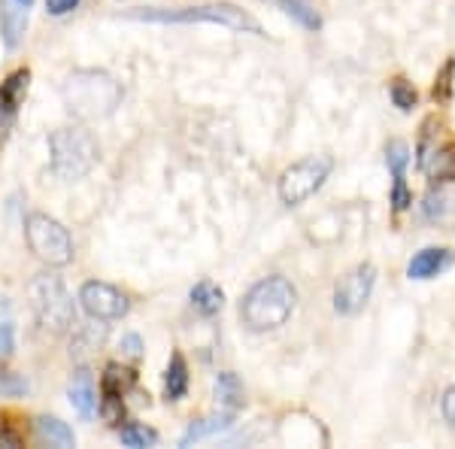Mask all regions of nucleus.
<instances>
[{
    "mask_svg": "<svg viewBox=\"0 0 455 449\" xmlns=\"http://www.w3.org/2000/svg\"><path fill=\"white\" fill-rule=\"evenodd\" d=\"M298 292L285 277H267L255 283L246 292L243 304H240V319L249 331H274L289 322L291 310H295Z\"/></svg>",
    "mask_w": 455,
    "mask_h": 449,
    "instance_id": "f257e3e1",
    "label": "nucleus"
},
{
    "mask_svg": "<svg viewBox=\"0 0 455 449\" xmlns=\"http://www.w3.org/2000/svg\"><path fill=\"white\" fill-rule=\"evenodd\" d=\"M64 100L79 119H107L122 100V88L104 70H79L64 85Z\"/></svg>",
    "mask_w": 455,
    "mask_h": 449,
    "instance_id": "f03ea898",
    "label": "nucleus"
},
{
    "mask_svg": "<svg viewBox=\"0 0 455 449\" xmlns=\"http://www.w3.org/2000/svg\"><path fill=\"white\" fill-rule=\"evenodd\" d=\"M49 149H52V171L61 180H83V176L98 164L100 149L92 131L85 128H58L49 137Z\"/></svg>",
    "mask_w": 455,
    "mask_h": 449,
    "instance_id": "7ed1b4c3",
    "label": "nucleus"
},
{
    "mask_svg": "<svg viewBox=\"0 0 455 449\" xmlns=\"http://www.w3.org/2000/svg\"><path fill=\"white\" fill-rule=\"evenodd\" d=\"M31 304L36 313V322H40L46 331L52 334H61L73 325V298L64 289L61 277L55 274H40L31 279Z\"/></svg>",
    "mask_w": 455,
    "mask_h": 449,
    "instance_id": "20e7f679",
    "label": "nucleus"
},
{
    "mask_svg": "<svg viewBox=\"0 0 455 449\" xmlns=\"http://www.w3.org/2000/svg\"><path fill=\"white\" fill-rule=\"evenodd\" d=\"M25 237L31 253L49 268H64L73 261V240L58 219L46 216V212H31L25 219Z\"/></svg>",
    "mask_w": 455,
    "mask_h": 449,
    "instance_id": "39448f33",
    "label": "nucleus"
},
{
    "mask_svg": "<svg viewBox=\"0 0 455 449\" xmlns=\"http://www.w3.org/2000/svg\"><path fill=\"white\" fill-rule=\"evenodd\" d=\"M334 161L328 156H310L300 158L291 167H285L280 176V201L289 204V207H298L307 197H313L315 191L322 188V182L328 180Z\"/></svg>",
    "mask_w": 455,
    "mask_h": 449,
    "instance_id": "423d86ee",
    "label": "nucleus"
},
{
    "mask_svg": "<svg viewBox=\"0 0 455 449\" xmlns=\"http://www.w3.org/2000/svg\"><path fill=\"white\" fill-rule=\"evenodd\" d=\"M140 19L146 21H210V25H225L234 31H252L261 34L259 21H252L243 10H234V6H195V10H182V12H167V10H152L143 12Z\"/></svg>",
    "mask_w": 455,
    "mask_h": 449,
    "instance_id": "0eeeda50",
    "label": "nucleus"
},
{
    "mask_svg": "<svg viewBox=\"0 0 455 449\" xmlns=\"http://www.w3.org/2000/svg\"><path fill=\"white\" fill-rule=\"evenodd\" d=\"M373 283H377L373 264H358L355 270H349L334 289V310L340 316H355L358 310H364V304L371 301Z\"/></svg>",
    "mask_w": 455,
    "mask_h": 449,
    "instance_id": "6e6552de",
    "label": "nucleus"
},
{
    "mask_svg": "<svg viewBox=\"0 0 455 449\" xmlns=\"http://www.w3.org/2000/svg\"><path fill=\"white\" fill-rule=\"evenodd\" d=\"M79 304H83V310L92 316V319H100V322L122 319V316L131 310V301L109 283H85L83 289H79Z\"/></svg>",
    "mask_w": 455,
    "mask_h": 449,
    "instance_id": "1a4fd4ad",
    "label": "nucleus"
},
{
    "mask_svg": "<svg viewBox=\"0 0 455 449\" xmlns=\"http://www.w3.org/2000/svg\"><path fill=\"white\" fill-rule=\"evenodd\" d=\"M31 6L34 0H0V36H4L6 49H16L21 43Z\"/></svg>",
    "mask_w": 455,
    "mask_h": 449,
    "instance_id": "9d476101",
    "label": "nucleus"
},
{
    "mask_svg": "<svg viewBox=\"0 0 455 449\" xmlns=\"http://www.w3.org/2000/svg\"><path fill=\"white\" fill-rule=\"evenodd\" d=\"M450 264H452L450 249H422V253L410 261L407 274H410V279H431V277L443 274Z\"/></svg>",
    "mask_w": 455,
    "mask_h": 449,
    "instance_id": "9b49d317",
    "label": "nucleus"
},
{
    "mask_svg": "<svg viewBox=\"0 0 455 449\" xmlns=\"http://www.w3.org/2000/svg\"><path fill=\"white\" fill-rule=\"evenodd\" d=\"M34 431H36V440H40V444L58 446V449H70L73 444H76L70 425L61 422V419H55V416H36Z\"/></svg>",
    "mask_w": 455,
    "mask_h": 449,
    "instance_id": "f8f14e48",
    "label": "nucleus"
},
{
    "mask_svg": "<svg viewBox=\"0 0 455 449\" xmlns=\"http://www.w3.org/2000/svg\"><path fill=\"white\" fill-rule=\"evenodd\" d=\"M28 83H31V73L28 70H16L4 79V85H0V113L4 116L16 113L21 98H25V92H28Z\"/></svg>",
    "mask_w": 455,
    "mask_h": 449,
    "instance_id": "ddd939ff",
    "label": "nucleus"
},
{
    "mask_svg": "<svg viewBox=\"0 0 455 449\" xmlns=\"http://www.w3.org/2000/svg\"><path fill=\"white\" fill-rule=\"evenodd\" d=\"M137 382V373L131 367H122V365H107L104 373H100V395L107 397H124L128 389H134Z\"/></svg>",
    "mask_w": 455,
    "mask_h": 449,
    "instance_id": "4468645a",
    "label": "nucleus"
},
{
    "mask_svg": "<svg viewBox=\"0 0 455 449\" xmlns=\"http://www.w3.org/2000/svg\"><path fill=\"white\" fill-rule=\"evenodd\" d=\"M192 304H195V310L201 316H216L219 310H222V304H225V294H222V289H219L216 283L201 279V283L192 289Z\"/></svg>",
    "mask_w": 455,
    "mask_h": 449,
    "instance_id": "2eb2a0df",
    "label": "nucleus"
},
{
    "mask_svg": "<svg viewBox=\"0 0 455 449\" xmlns=\"http://www.w3.org/2000/svg\"><path fill=\"white\" fill-rule=\"evenodd\" d=\"M70 404L79 410L83 416H92L94 407H98V397H94V386H92V377L85 371H79L76 377L70 382Z\"/></svg>",
    "mask_w": 455,
    "mask_h": 449,
    "instance_id": "dca6fc26",
    "label": "nucleus"
},
{
    "mask_svg": "<svg viewBox=\"0 0 455 449\" xmlns=\"http://www.w3.org/2000/svg\"><path fill=\"white\" fill-rule=\"evenodd\" d=\"M270 4L280 6L285 16H291L300 28H307V31H319L322 28V19H319V12L313 10L310 0H270Z\"/></svg>",
    "mask_w": 455,
    "mask_h": 449,
    "instance_id": "f3484780",
    "label": "nucleus"
},
{
    "mask_svg": "<svg viewBox=\"0 0 455 449\" xmlns=\"http://www.w3.org/2000/svg\"><path fill=\"white\" fill-rule=\"evenodd\" d=\"M216 401L222 404L225 410H231V413L243 404V386H240L237 373H231V371L219 373L216 377Z\"/></svg>",
    "mask_w": 455,
    "mask_h": 449,
    "instance_id": "a211bd4d",
    "label": "nucleus"
},
{
    "mask_svg": "<svg viewBox=\"0 0 455 449\" xmlns=\"http://www.w3.org/2000/svg\"><path fill=\"white\" fill-rule=\"evenodd\" d=\"M422 167L435 180H455V146H443V149L431 152V158H425Z\"/></svg>",
    "mask_w": 455,
    "mask_h": 449,
    "instance_id": "6ab92c4d",
    "label": "nucleus"
},
{
    "mask_svg": "<svg viewBox=\"0 0 455 449\" xmlns=\"http://www.w3.org/2000/svg\"><path fill=\"white\" fill-rule=\"evenodd\" d=\"M231 419H234V413L231 410H225L222 416H210V419H201V422H192L188 425V431L182 434V446H188L192 440L210 437V434H216V431H225L228 425H231Z\"/></svg>",
    "mask_w": 455,
    "mask_h": 449,
    "instance_id": "aec40b11",
    "label": "nucleus"
},
{
    "mask_svg": "<svg viewBox=\"0 0 455 449\" xmlns=\"http://www.w3.org/2000/svg\"><path fill=\"white\" fill-rule=\"evenodd\" d=\"M167 395L171 397H182L188 392V365H186V358L180 356V352H173V358H171V365H167Z\"/></svg>",
    "mask_w": 455,
    "mask_h": 449,
    "instance_id": "412c9836",
    "label": "nucleus"
},
{
    "mask_svg": "<svg viewBox=\"0 0 455 449\" xmlns=\"http://www.w3.org/2000/svg\"><path fill=\"white\" fill-rule=\"evenodd\" d=\"M119 437H122V444H124V446H134V449L156 446V444H158V434L152 431V429H146V425H140V422H128V425H122Z\"/></svg>",
    "mask_w": 455,
    "mask_h": 449,
    "instance_id": "4be33fe9",
    "label": "nucleus"
},
{
    "mask_svg": "<svg viewBox=\"0 0 455 449\" xmlns=\"http://www.w3.org/2000/svg\"><path fill=\"white\" fill-rule=\"evenodd\" d=\"M392 100H395V107H401V109H413L416 107V88L410 85L407 79H395Z\"/></svg>",
    "mask_w": 455,
    "mask_h": 449,
    "instance_id": "5701e85b",
    "label": "nucleus"
},
{
    "mask_svg": "<svg viewBox=\"0 0 455 449\" xmlns=\"http://www.w3.org/2000/svg\"><path fill=\"white\" fill-rule=\"evenodd\" d=\"M386 161H388V167H392V173H395V176H403V167H407V161H410L407 146H403V143H388Z\"/></svg>",
    "mask_w": 455,
    "mask_h": 449,
    "instance_id": "b1692460",
    "label": "nucleus"
},
{
    "mask_svg": "<svg viewBox=\"0 0 455 449\" xmlns=\"http://www.w3.org/2000/svg\"><path fill=\"white\" fill-rule=\"evenodd\" d=\"M452 73H455V61H446L443 70H440V76H437V83H435V98L437 100L452 98Z\"/></svg>",
    "mask_w": 455,
    "mask_h": 449,
    "instance_id": "393cba45",
    "label": "nucleus"
},
{
    "mask_svg": "<svg viewBox=\"0 0 455 449\" xmlns=\"http://www.w3.org/2000/svg\"><path fill=\"white\" fill-rule=\"evenodd\" d=\"M100 416H104L109 425H119L122 419H124V404H122V397H107V395H104V401H100Z\"/></svg>",
    "mask_w": 455,
    "mask_h": 449,
    "instance_id": "a878e982",
    "label": "nucleus"
},
{
    "mask_svg": "<svg viewBox=\"0 0 455 449\" xmlns=\"http://www.w3.org/2000/svg\"><path fill=\"white\" fill-rule=\"evenodd\" d=\"M0 392L4 395H25L28 382L21 377H16V373H0Z\"/></svg>",
    "mask_w": 455,
    "mask_h": 449,
    "instance_id": "bb28decb",
    "label": "nucleus"
},
{
    "mask_svg": "<svg viewBox=\"0 0 455 449\" xmlns=\"http://www.w3.org/2000/svg\"><path fill=\"white\" fill-rule=\"evenodd\" d=\"M392 204H395V210H407L410 204V191H407V182H403V176H395V195H392Z\"/></svg>",
    "mask_w": 455,
    "mask_h": 449,
    "instance_id": "cd10ccee",
    "label": "nucleus"
},
{
    "mask_svg": "<svg viewBox=\"0 0 455 449\" xmlns=\"http://www.w3.org/2000/svg\"><path fill=\"white\" fill-rule=\"evenodd\" d=\"M122 352L128 358H140L143 356V341L137 334H124L122 337Z\"/></svg>",
    "mask_w": 455,
    "mask_h": 449,
    "instance_id": "c85d7f7f",
    "label": "nucleus"
},
{
    "mask_svg": "<svg viewBox=\"0 0 455 449\" xmlns=\"http://www.w3.org/2000/svg\"><path fill=\"white\" fill-rule=\"evenodd\" d=\"M440 410H443V419L450 422V429H455V386L446 389L443 401H440Z\"/></svg>",
    "mask_w": 455,
    "mask_h": 449,
    "instance_id": "c756f323",
    "label": "nucleus"
},
{
    "mask_svg": "<svg viewBox=\"0 0 455 449\" xmlns=\"http://www.w3.org/2000/svg\"><path fill=\"white\" fill-rule=\"evenodd\" d=\"M79 0H46V10L52 12V16H68V12L76 10Z\"/></svg>",
    "mask_w": 455,
    "mask_h": 449,
    "instance_id": "7c9ffc66",
    "label": "nucleus"
},
{
    "mask_svg": "<svg viewBox=\"0 0 455 449\" xmlns=\"http://www.w3.org/2000/svg\"><path fill=\"white\" fill-rule=\"evenodd\" d=\"M0 446H21V434L12 429H0Z\"/></svg>",
    "mask_w": 455,
    "mask_h": 449,
    "instance_id": "2f4dec72",
    "label": "nucleus"
},
{
    "mask_svg": "<svg viewBox=\"0 0 455 449\" xmlns=\"http://www.w3.org/2000/svg\"><path fill=\"white\" fill-rule=\"evenodd\" d=\"M425 212H428V219L443 216V197H435V195H431V197H428V204H425Z\"/></svg>",
    "mask_w": 455,
    "mask_h": 449,
    "instance_id": "473e14b6",
    "label": "nucleus"
}]
</instances>
